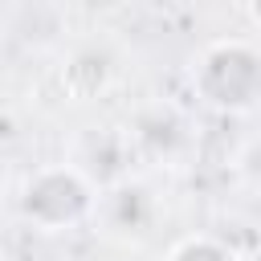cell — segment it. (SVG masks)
<instances>
[{"instance_id":"1","label":"cell","mask_w":261,"mask_h":261,"mask_svg":"<svg viewBox=\"0 0 261 261\" xmlns=\"http://www.w3.org/2000/svg\"><path fill=\"white\" fill-rule=\"evenodd\" d=\"M192 82L204 102L220 110H245L261 102V53L249 41H216L196 57Z\"/></svg>"},{"instance_id":"2","label":"cell","mask_w":261,"mask_h":261,"mask_svg":"<svg viewBox=\"0 0 261 261\" xmlns=\"http://www.w3.org/2000/svg\"><path fill=\"white\" fill-rule=\"evenodd\" d=\"M24 216L41 228V232H61L69 224H77L90 204H94V192H90V179L77 171V167H41L29 188H24Z\"/></svg>"},{"instance_id":"3","label":"cell","mask_w":261,"mask_h":261,"mask_svg":"<svg viewBox=\"0 0 261 261\" xmlns=\"http://www.w3.org/2000/svg\"><path fill=\"white\" fill-rule=\"evenodd\" d=\"M163 261H241L232 245H224L220 237H208V232H192V237H179Z\"/></svg>"},{"instance_id":"4","label":"cell","mask_w":261,"mask_h":261,"mask_svg":"<svg viewBox=\"0 0 261 261\" xmlns=\"http://www.w3.org/2000/svg\"><path fill=\"white\" fill-rule=\"evenodd\" d=\"M118 4H122V0H73V8L86 12V16H110Z\"/></svg>"},{"instance_id":"5","label":"cell","mask_w":261,"mask_h":261,"mask_svg":"<svg viewBox=\"0 0 261 261\" xmlns=\"http://www.w3.org/2000/svg\"><path fill=\"white\" fill-rule=\"evenodd\" d=\"M245 8H249V20H253V29L261 33V0H245Z\"/></svg>"}]
</instances>
